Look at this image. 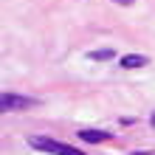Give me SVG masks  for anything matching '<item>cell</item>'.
Segmentation results:
<instances>
[{
    "label": "cell",
    "mask_w": 155,
    "mask_h": 155,
    "mask_svg": "<svg viewBox=\"0 0 155 155\" xmlns=\"http://www.w3.org/2000/svg\"><path fill=\"white\" fill-rule=\"evenodd\" d=\"M76 135H79L82 141H90V144H99V141L110 138V133H104V130H79Z\"/></svg>",
    "instance_id": "3"
},
{
    "label": "cell",
    "mask_w": 155,
    "mask_h": 155,
    "mask_svg": "<svg viewBox=\"0 0 155 155\" xmlns=\"http://www.w3.org/2000/svg\"><path fill=\"white\" fill-rule=\"evenodd\" d=\"M116 3H121V6H130V3H133V0H116Z\"/></svg>",
    "instance_id": "6"
},
{
    "label": "cell",
    "mask_w": 155,
    "mask_h": 155,
    "mask_svg": "<svg viewBox=\"0 0 155 155\" xmlns=\"http://www.w3.org/2000/svg\"><path fill=\"white\" fill-rule=\"evenodd\" d=\"M28 144L34 150H42V152H51V155H85L82 150L71 147V144H62V141H54V138H42V135H31Z\"/></svg>",
    "instance_id": "1"
},
{
    "label": "cell",
    "mask_w": 155,
    "mask_h": 155,
    "mask_svg": "<svg viewBox=\"0 0 155 155\" xmlns=\"http://www.w3.org/2000/svg\"><path fill=\"white\" fill-rule=\"evenodd\" d=\"M150 121H152V127H155V116H152V118H150Z\"/></svg>",
    "instance_id": "7"
},
{
    "label": "cell",
    "mask_w": 155,
    "mask_h": 155,
    "mask_svg": "<svg viewBox=\"0 0 155 155\" xmlns=\"http://www.w3.org/2000/svg\"><path fill=\"white\" fill-rule=\"evenodd\" d=\"M147 65V57H141V54H124L121 57V68H141Z\"/></svg>",
    "instance_id": "4"
},
{
    "label": "cell",
    "mask_w": 155,
    "mask_h": 155,
    "mask_svg": "<svg viewBox=\"0 0 155 155\" xmlns=\"http://www.w3.org/2000/svg\"><path fill=\"white\" fill-rule=\"evenodd\" d=\"M87 59H93V62H104V59H113V51H110V48H102V51H90V54H87Z\"/></svg>",
    "instance_id": "5"
},
{
    "label": "cell",
    "mask_w": 155,
    "mask_h": 155,
    "mask_svg": "<svg viewBox=\"0 0 155 155\" xmlns=\"http://www.w3.org/2000/svg\"><path fill=\"white\" fill-rule=\"evenodd\" d=\"M37 104V99L31 96H17V93H3L0 96V107L8 113V110H28V107Z\"/></svg>",
    "instance_id": "2"
}]
</instances>
